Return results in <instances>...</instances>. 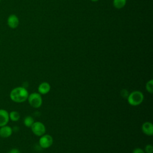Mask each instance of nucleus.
I'll return each instance as SVG.
<instances>
[{"label": "nucleus", "instance_id": "nucleus-1", "mask_svg": "<svg viewBox=\"0 0 153 153\" xmlns=\"http://www.w3.org/2000/svg\"><path fill=\"white\" fill-rule=\"evenodd\" d=\"M29 93L27 89L23 86L14 88L10 93L11 100L16 103H23L27 100Z\"/></svg>", "mask_w": 153, "mask_h": 153}, {"label": "nucleus", "instance_id": "nucleus-2", "mask_svg": "<svg viewBox=\"0 0 153 153\" xmlns=\"http://www.w3.org/2000/svg\"><path fill=\"white\" fill-rule=\"evenodd\" d=\"M127 100L130 105L136 106L143 102L144 100V95L142 91L135 90L129 93Z\"/></svg>", "mask_w": 153, "mask_h": 153}, {"label": "nucleus", "instance_id": "nucleus-3", "mask_svg": "<svg viewBox=\"0 0 153 153\" xmlns=\"http://www.w3.org/2000/svg\"><path fill=\"white\" fill-rule=\"evenodd\" d=\"M29 104L33 108H39L42 104V99L41 94L39 93L34 92L29 94L27 97Z\"/></svg>", "mask_w": 153, "mask_h": 153}, {"label": "nucleus", "instance_id": "nucleus-4", "mask_svg": "<svg viewBox=\"0 0 153 153\" xmlns=\"http://www.w3.org/2000/svg\"><path fill=\"white\" fill-rule=\"evenodd\" d=\"M32 133L36 136L40 137L44 134L46 131L45 125L40 121H35L30 127Z\"/></svg>", "mask_w": 153, "mask_h": 153}, {"label": "nucleus", "instance_id": "nucleus-5", "mask_svg": "<svg viewBox=\"0 0 153 153\" xmlns=\"http://www.w3.org/2000/svg\"><path fill=\"white\" fill-rule=\"evenodd\" d=\"M53 143V137L48 134H44L40 136L39 139V145L43 149L50 148Z\"/></svg>", "mask_w": 153, "mask_h": 153}, {"label": "nucleus", "instance_id": "nucleus-6", "mask_svg": "<svg viewBox=\"0 0 153 153\" xmlns=\"http://www.w3.org/2000/svg\"><path fill=\"white\" fill-rule=\"evenodd\" d=\"M142 131L148 136H151L153 134V124L149 121L144 122L141 127Z\"/></svg>", "mask_w": 153, "mask_h": 153}, {"label": "nucleus", "instance_id": "nucleus-7", "mask_svg": "<svg viewBox=\"0 0 153 153\" xmlns=\"http://www.w3.org/2000/svg\"><path fill=\"white\" fill-rule=\"evenodd\" d=\"M10 120L9 113L5 109H0V127L7 125Z\"/></svg>", "mask_w": 153, "mask_h": 153}, {"label": "nucleus", "instance_id": "nucleus-8", "mask_svg": "<svg viewBox=\"0 0 153 153\" xmlns=\"http://www.w3.org/2000/svg\"><path fill=\"white\" fill-rule=\"evenodd\" d=\"M19 24V19L16 14H11L7 19V25L11 29L16 28Z\"/></svg>", "mask_w": 153, "mask_h": 153}, {"label": "nucleus", "instance_id": "nucleus-9", "mask_svg": "<svg viewBox=\"0 0 153 153\" xmlns=\"http://www.w3.org/2000/svg\"><path fill=\"white\" fill-rule=\"evenodd\" d=\"M13 128L7 125L0 127V137L3 138H7L11 136L13 133Z\"/></svg>", "mask_w": 153, "mask_h": 153}, {"label": "nucleus", "instance_id": "nucleus-10", "mask_svg": "<svg viewBox=\"0 0 153 153\" xmlns=\"http://www.w3.org/2000/svg\"><path fill=\"white\" fill-rule=\"evenodd\" d=\"M51 89V86L50 84L47 82H42L38 87V93L40 94H43L45 95L47 93H48L50 91Z\"/></svg>", "mask_w": 153, "mask_h": 153}, {"label": "nucleus", "instance_id": "nucleus-11", "mask_svg": "<svg viewBox=\"0 0 153 153\" xmlns=\"http://www.w3.org/2000/svg\"><path fill=\"white\" fill-rule=\"evenodd\" d=\"M126 4V0H113V5L117 9L123 8Z\"/></svg>", "mask_w": 153, "mask_h": 153}, {"label": "nucleus", "instance_id": "nucleus-12", "mask_svg": "<svg viewBox=\"0 0 153 153\" xmlns=\"http://www.w3.org/2000/svg\"><path fill=\"white\" fill-rule=\"evenodd\" d=\"M9 118L12 121H17L20 118V115L17 111H13L9 113Z\"/></svg>", "mask_w": 153, "mask_h": 153}, {"label": "nucleus", "instance_id": "nucleus-13", "mask_svg": "<svg viewBox=\"0 0 153 153\" xmlns=\"http://www.w3.org/2000/svg\"><path fill=\"white\" fill-rule=\"evenodd\" d=\"M34 122V120L31 116H26L23 120V124L27 127H30Z\"/></svg>", "mask_w": 153, "mask_h": 153}, {"label": "nucleus", "instance_id": "nucleus-14", "mask_svg": "<svg viewBox=\"0 0 153 153\" xmlns=\"http://www.w3.org/2000/svg\"><path fill=\"white\" fill-rule=\"evenodd\" d=\"M146 90L150 94H152L153 93V80L151 79L149 80L145 85Z\"/></svg>", "mask_w": 153, "mask_h": 153}, {"label": "nucleus", "instance_id": "nucleus-15", "mask_svg": "<svg viewBox=\"0 0 153 153\" xmlns=\"http://www.w3.org/2000/svg\"><path fill=\"white\" fill-rule=\"evenodd\" d=\"M144 151L145 153H153V147L151 144H148L145 146Z\"/></svg>", "mask_w": 153, "mask_h": 153}, {"label": "nucleus", "instance_id": "nucleus-16", "mask_svg": "<svg viewBox=\"0 0 153 153\" xmlns=\"http://www.w3.org/2000/svg\"><path fill=\"white\" fill-rule=\"evenodd\" d=\"M120 94H121V97L123 98L127 99L128 96V94H129V93H128V91L126 89H123L120 91Z\"/></svg>", "mask_w": 153, "mask_h": 153}, {"label": "nucleus", "instance_id": "nucleus-17", "mask_svg": "<svg viewBox=\"0 0 153 153\" xmlns=\"http://www.w3.org/2000/svg\"><path fill=\"white\" fill-rule=\"evenodd\" d=\"M132 153H145V152L143 149L140 148H136L133 150Z\"/></svg>", "mask_w": 153, "mask_h": 153}, {"label": "nucleus", "instance_id": "nucleus-18", "mask_svg": "<svg viewBox=\"0 0 153 153\" xmlns=\"http://www.w3.org/2000/svg\"><path fill=\"white\" fill-rule=\"evenodd\" d=\"M8 153H21V152H20V151L18 149L13 148V149H11Z\"/></svg>", "mask_w": 153, "mask_h": 153}, {"label": "nucleus", "instance_id": "nucleus-19", "mask_svg": "<svg viewBox=\"0 0 153 153\" xmlns=\"http://www.w3.org/2000/svg\"><path fill=\"white\" fill-rule=\"evenodd\" d=\"M91 1H93V2H97V1H98L99 0H91Z\"/></svg>", "mask_w": 153, "mask_h": 153}, {"label": "nucleus", "instance_id": "nucleus-20", "mask_svg": "<svg viewBox=\"0 0 153 153\" xmlns=\"http://www.w3.org/2000/svg\"><path fill=\"white\" fill-rule=\"evenodd\" d=\"M1 1V0H0V1Z\"/></svg>", "mask_w": 153, "mask_h": 153}]
</instances>
